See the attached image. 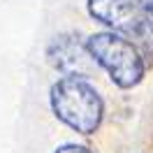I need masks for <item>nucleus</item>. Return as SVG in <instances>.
<instances>
[{
	"label": "nucleus",
	"mask_w": 153,
	"mask_h": 153,
	"mask_svg": "<svg viewBox=\"0 0 153 153\" xmlns=\"http://www.w3.org/2000/svg\"><path fill=\"white\" fill-rule=\"evenodd\" d=\"M51 107L56 116L72 130L91 134L102 121V97L95 88L81 76H63L51 86Z\"/></svg>",
	"instance_id": "nucleus-1"
},
{
	"label": "nucleus",
	"mask_w": 153,
	"mask_h": 153,
	"mask_svg": "<svg viewBox=\"0 0 153 153\" xmlns=\"http://www.w3.org/2000/svg\"><path fill=\"white\" fill-rule=\"evenodd\" d=\"M91 58L105 67L111 81L121 88H132L144 76V60L130 39L116 33H95L86 39Z\"/></svg>",
	"instance_id": "nucleus-2"
},
{
	"label": "nucleus",
	"mask_w": 153,
	"mask_h": 153,
	"mask_svg": "<svg viewBox=\"0 0 153 153\" xmlns=\"http://www.w3.org/2000/svg\"><path fill=\"white\" fill-rule=\"evenodd\" d=\"M56 153H91L86 146H79V144H65V146H60Z\"/></svg>",
	"instance_id": "nucleus-5"
},
{
	"label": "nucleus",
	"mask_w": 153,
	"mask_h": 153,
	"mask_svg": "<svg viewBox=\"0 0 153 153\" xmlns=\"http://www.w3.org/2000/svg\"><path fill=\"white\" fill-rule=\"evenodd\" d=\"M88 12L100 23L128 35H139L146 26L144 7L134 0H88Z\"/></svg>",
	"instance_id": "nucleus-3"
},
{
	"label": "nucleus",
	"mask_w": 153,
	"mask_h": 153,
	"mask_svg": "<svg viewBox=\"0 0 153 153\" xmlns=\"http://www.w3.org/2000/svg\"><path fill=\"white\" fill-rule=\"evenodd\" d=\"M144 16H146V26H149V28H151V33H153V5L144 7Z\"/></svg>",
	"instance_id": "nucleus-6"
},
{
	"label": "nucleus",
	"mask_w": 153,
	"mask_h": 153,
	"mask_svg": "<svg viewBox=\"0 0 153 153\" xmlns=\"http://www.w3.org/2000/svg\"><path fill=\"white\" fill-rule=\"evenodd\" d=\"M139 7H149V5H153V0H134Z\"/></svg>",
	"instance_id": "nucleus-7"
},
{
	"label": "nucleus",
	"mask_w": 153,
	"mask_h": 153,
	"mask_svg": "<svg viewBox=\"0 0 153 153\" xmlns=\"http://www.w3.org/2000/svg\"><path fill=\"white\" fill-rule=\"evenodd\" d=\"M49 58L60 72H65V76H86L95 67L86 44H79L72 35H60L53 39L49 47Z\"/></svg>",
	"instance_id": "nucleus-4"
}]
</instances>
